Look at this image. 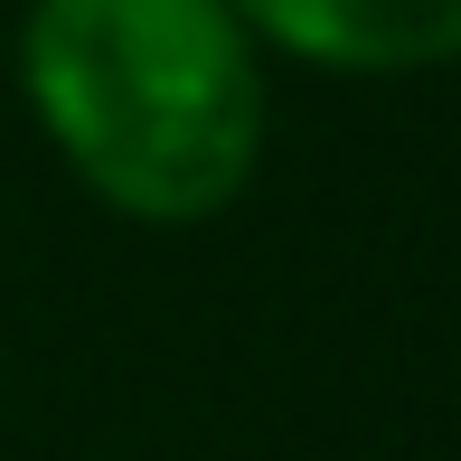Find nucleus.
I'll use <instances>...</instances> for the list:
<instances>
[{
    "instance_id": "2",
    "label": "nucleus",
    "mask_w": 461,
    "mask_h": 461,
    "mask_svg": "<svg viewBox=\"0 0 461 461\" xmlns=\"http://www.w3.org/2000/svg\"><path fill=\"white\" fill-rule=\"evenodd\" d=\"M264 57L311 76L395 86V76L461 67V0H226Z\"/></svg>"
},
{
    "instance_id": "1",
    "label": "nucleus",
    "mask_w": 461,
    "mask_h": 461,
    "mask_svg": "<svg viewBox=\"0 0 461 461\" xmlns=\"http://www.w3.org/2000/svg\"><path fill=\"white\" fill-rule=\"evenodd\" d=\"M19 104L95 207L207 226L264 170L274 57L226 0H29Z\"/></svg>"
}]
</instances>
